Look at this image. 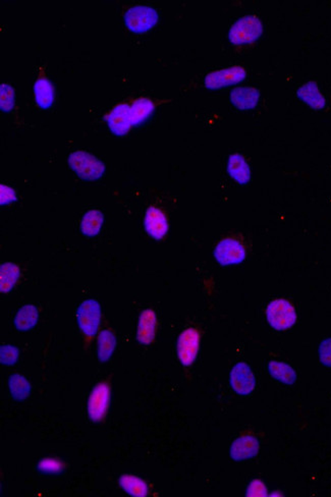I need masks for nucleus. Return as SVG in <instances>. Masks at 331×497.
I'll list each match as a JSON object with an SVG mask.
<instances>
[{
    "mask_svg": "<svg viewBox=\"0 0 331 497\" xmlns=\"http://www.w3.org/2000/svg\"><path fill=\"white\" fill-rule=\"evenodd\" d=\"M263 26L259 18L246 16L239 18L228 32V38L235 45L253 43L261 37Z\"/></svg>",
    "mask_w": 331,
    "mask_h": 497,
    "instance_id": "obj_1",
    "label": "nucleus"
},
{
    "mask_svg": "<svg viewBox=\"0 0 331 497\" xmlns=\"http://www.w3.org/2000/svg\"><path fill=\"white\" fill-rule=\"evenodd\" d=\"M68 164L79 177L88 181L100 179L105 173L103 162L84 151H76L70 154Z\"/></svg>",
    "mask_w": 331,
    "mask_h": 497,
    "instance_id": "obj_2",
    "label": "nucleus"
},
{
    "mask_svg": "<svg viewBox=\"0 0 331 497\" xmlns=\"http://www.w3.org/2000/svg\"><path fill=\"white\" fill-rule=\"evenodd\" d=\"M266 315L268 322L276 331H287L297 321L295 308L289 301L284 298L272 301L268 305Z\"/></svg>",
    "mask_w": 331,
    "mask_h": 497,
    "instance_id": "obj_3",
    "label": "nucleus"
},
{
    "mask_svg": "<svg viewBox=\"0 0 331 497\" xmlns=\"http://www.w3.org/2000/svg\"><path fill=\"white\" fill-rule=\"evenodd\" d=\"M129 30L134 33H145L151 30L158 22V14L154 8L137 5L130 8L124 16Z\"/></svg>",
    "mask_w": 331,
    "mask_h": 497,
    "instance_id": "obj_4",
    "label": "nucleus"
},
{
    "mask_svg": "<svg viewBox=\"0 0 331 497\" xmlns=\"http://www.w3.org/2000/svg\"><path fill=\"white\" fill-rule=\"evenodd\" d=\"M101 318V308L97 301L86 300L80 305L78 310V324L86 335L94 336L98 331Z\"/></svg>",
    "mask_w": 331,
    "mask_h": 497,
    "instance_id": "obj_5",
    "label": "nucleus"
},
{
    "mask_svg": "<svg viewBox=\"0 0 331 497\" xmlns=\"http://www.w3.org/2000/svg\"><path fill=\"white\" fill-rule=\"evenodd\" d=\"M247 76L245 68L241 66H232L224 70L215 71L206 76L205 86L208 89L215 90L228 87L243 82Z\"/></svg>",
    "mask_w": 331,
    "mask_h": 497,
    "instance_id": "obj_6",
    "label": "nucleus"
},
{
    "mask_svg": "<svg viewBox=\"0 0 331 497\" xmlns=\"http://www.w3.org/2000/svg\"><path fill=\"white\" fill-rule=\"evenodd\" d=\"M214 257L216 261L224 266L239 264L245 260L246 250L236 240H222L214 250Z\"/></svg>",
    "mask_w": 331,
    "mask_h": 497,
    "instance_id": "obj_7",
    "label": "nucleus"
},
{
    "mask_svg": "<svg viewBox=\"0 0 331 497\" xmlns=\"http://www.w3.org/2000/svg\"><path fill=\"white\" fill-rule=\"evenodd\" d=\"M230 385L239 396H248L256 385L255 376L249 365L237 363L230 372Z\"/></svg>",
    "mask_w": 331,
    "mask_h": 497,
    "instance_id": "obj_8",
    "label": "nucleus"
},
{
    "mask_svg": "<svg viewBox=\"0 0 331 497\" xmlns=\"http://www.w3.org/2000/svg\"><path fill=\"white\" fill-rule=\"evenodd\" d=\"M200 335L196 329H189L183 332L178 340V356L185 366L193 364L198 355Z\"/></svg>",
    "mask_w": 331,
    "mask_h": 497,
    "instance_id": "obj_9",
    "label": "nucleus"
},
{
    "mask_svg": "<svg viewBox=\"0 0 331 497\" xmlns=\"http://www.w3.org/2000/svg\"><path fill=\"white\" fill-rule=\"evenodd\" d=\"M106 123L114 135H127L132 127L131 106L124 103L116 106L112 112L106 116Z\"/></svg>",
    "mask_w": 331,
    "mask_h": 497,
    "instance_id": "obj_10",
    "label": "nucleus"
},
{
    "mask_svg": "<svg viewBox=\"0 0 331 497\" xmlns=\"http://www.w3.org/2000/svg\"><path fill=\"white\" fill-rule=\"evenodd\" d=\"M109 403V388L106 384L96 386L88 400V414L93 421H100L105 415Z\"/></svg>",
    "mask_w": 331,
    "mask_h": 497,
    "instance_id": "obj_11",
    "label": "nucleus"
},
{
    "mask_svg": "<svg viewBox=\"0 0 331 497\" xmlns=\"http://www.w3.org/2000/svg\"><path fill=\"white\" fill-rule=\"evenodd\" d=\"M146 231L155 240H161L168 231V222L166 215L159 209H148L145 215Z\"/></svg>",
    "mask_w": 331,
    "mask_h": 497,
    "instance_id": "obj_12",
    "label": "nucleus"
},
{
    "mask_svg": "<svg viewBox=\"0 0 331 497\" xmlns=\"http://www.w3.org/2000/svg\"><path fill=\"white\" fill-rule=\"evenodd\" d=\"M259 452V442L254 436L237 438L230 448V457L234 461H241L255 457Z\"/></svg>",
    "mask_w": 331,
    "mask_h": 497,
    "instance_id": "obj_13",
    "label": "nucleus"
},
{
    "mask_svg": "<svg viewBox=\"0 0 331 497\" xmlns=\"http://www.w3.org/2000/svg\"><path fill=\"white\" fill-rule=\"evenodd\" d=\"M259 98V92L251 87H237L230 94V101L239 110H254Z\"/></svg>",
    "mask_w": 331,
    "mask_h": 497,
    "instance_id": "obj_14",
    "label": "nucleus"
},
{
    "mask_svg": "<svg viewBox=\"0 0 331 497\" xmlns=\"http://www.w3.org/2000/svg\"><path fill=\"white\" fill-rule=\"evenodd\" d=\"M156 332V315L154 311L145 310L139 320L137 338L142 344H149L153 342Z\"/></svg>",
    "mask_w": 331,
    "mask_h": 497,
    "instance_id": "obj_15",
    "label": "nucleus"
},
{
    "mask_svg": "<svg viewBox=\"0 0 331 497\" xmlns=\"http://www.w3.org/2000/svg\"><path fill=\"white\" fill-rule=\"evenodd\" d=\"M228 171L230 177L239 185H247L251 179V169L247 162L239 154H233L228 160Z\"/></svg>",
    "mask_w": 331,
    "mask_h": 497,
    "instance_id": "obj_16",
    "label": "nucleus"
},
{
    "mask_svg": "<svg viewBox=\"0 0 331 497\" xmlns=\"http://www.w3.org/2000/svg\"><path fill=\"white\" fill-rule=\"evenodd\" d=\"M297 96L302 101L305 102L310 107L316 110H323L326 107V102L322 94L320 93L317 85L313 82H309L297 90Z\"/></svg>",
    "mask_w": 331,
    "mask_h": 497,
    "instance_id": "obj_17",
    "label": "nucleus"
},
{
    "mask_svg": "<svg viewBox=\"0 0 331 497\" xmlns=\"http://www.w3.org/2000/svg\"><path fill=\"white\" fill-rule=\"evenodd\" d=\"M34 95L36 103L43 110H47L54 102V89L48 79H38L34 85Z\"/></svg>",
    "mask_w": 331,
    "mask_h": 497,
    "instance_id": "obj_18",
    "label": "nucleus"
},
{
    "mask_svg": "<svg viewBox=\"0 0 331 497\" xmlns=\"http://www.w3.org/2000/svg\"><path fill=\"white\" fill-rule=\"evenodd\" d=\"M39 312L33 305H26L16 313L14 325L20 331H28L38 322Z\"/></svg>",
    "mask_w": 331,
    "mask_h": 497,
    "instance_id": "obj_19",
    "label": "nucleus"
},
{
    "mask_svg": "<svg viewBox=\"0 0 331 497\" xmlns=\"http://www.w3.org/2000/svg\"><path fill=\"white\" fill-rule=\"evenodd\" d=\"M155 106L152 103L151 100L138 99L131 106V118H132V125L143 124L148 120L150 116L154 112Z\"/></svg>",
    "mask_w": 331,
    "mask_h": 497,
    "instance_id": "obj_20",
    "label": "nucleus"
},
{
    "mask_svg": "<svg viewBox=\"0 0 331 497\" xmlns=\"http://www.w3.org/2000/svg\"><path fill=\"white\" fill-rule=\"evenodd\" d=\"M103 222V214L99 210H90L83 217L81 229L87 237H95L101 229Z\"/></svg>",
    "mask_w": 331,
    "mask_h": 497,
    "instance_id": "obj_21",
    "label": "nucleus"
},
{
    "mask_svg": "<svg viewBox=\"0 0 331 497\" xmlns=\"http://www.w3.org/2000/svg\"><path fill=\"white\" fill-rule=\"evenodd\" d=\"M268 370H269L272 377L276 378V380L282 382V383L293 384L297 380V374H295V370L285 363L272 361L268 364Z\"/></svg>",
    "mask_w": 331,
    "mask_h": 497,
    "instance_id": "obj_22",
    "label": "nucleus"
},
{
    "mask_svg": "<svg viewBox=\"0 0 331 497\" xmlns=\"http://www.w3.org/2000/svg\"><path fill=\"white\" fill-rule=\"evenodd\" d=\"M8 386L12 398L18 400H23L28 398L31 392V384L24 376L14 374L10 376L8 380Z\"/></svg>",
    "mask_w": 331,
    "mask_h": 497,
    "instance_id": "obj_23",
    "label": "nucleus"
},
{
    "mask_svg": "<svg viewBox=\"0 0 331 497\" xmlns=\"http://www.w3.org/2000/svg\"><path fill=\"white\" fill-rule=\"evenodd\" d=\"M116 342L114 333L109 331H104L98 337V358L101 362L109 360L116 348Z\"/></svg>",
    "mask_w": 331,
    "mask_h": 497,
    "instance_id": "obj_24",
    "label": "nucleus"
},
{
    "mask_svg": "<svg viewBox=\"0 0 331 497\" xmlns=\"http://www.w3.org/2000/svg\"><path fill=\"white\" fill-rule=\"evenodd\" d=\"M120 484L131 496L141 497L147 496V485L140 478L132 475H124L120 477Z\"/></svg>",
    "mask_w": 331,
    "mask_h": 497,
    "instance_id": "obj_25",
    "label": "nucleus"
},
{
    "mask_svg": "<svg viewBox=\"0 0 331 497\" xmlns=\"http://www.w3.org/2000/svg\"><path fill=\"white\" fill-rule=\"evenodd\" d=\"M20 277L18 267L14 263H4L1 266V292H8L14 288Z\"/></svg>",
    "mask_w": 331,
    "mask_h": 497,
    "instance_id": "obj_26",
    "label": "nucleus"
},
{
    "mask_svg": "<svg viewBox=\"0 0 331 497\" xmlns=\"http://www.w3.org/2000/svg\"><path fill=\"white\" fill-rule=\"evenodd\" d=\"M16 102L14 90L10 85L3 84L0 87V107L2 112H10L14 108Z\"/></svg>",
    "mask_w": 331,
    "mask_h": 497,
    "instance_id": "obj_27",
    "label": "nucleus"
},
{
    "mask_svg": "<svg viewBox=\"0 0 331 497\" xmlns=\"http://www.w3.org/2000/svg\"><path fill=\"white\" fill-rule=\"evenodd\" d=\"M38 469L44 473L57 474L64 471V465L58 459H44L39 463Z\"/></svg>",
    "mask_w": 331,
    "mask_h": 497,
    "instance_id": "obj_28",
    "label": "nucleus"
},
{
    "mask_svg": "<svg viewBox=\"0 0 331 497\" xmlns=\"http://www.w3.org/2000/svg\"><path fill=\"white\" fill-rule=\"evenodd\" d=\"M0 358H1L2 364H14L18 358V350L12 346H2L1 353H0Z\"/></svg>",
    "mask_w": 331,
    "mask_h": 497,
    "instance_id": "obj_29",
    "label": "nucleus"
},
{
    "mask_svg": "<svg viewBox=\"0 0 331 497\" xmlns=\"http://www.w3.org/2000/svg\"><path fill=\"white\" fill-rule=\"evenodd\" d=\"M318 354H319L320 362L324 366L331 367V337L321 342Z\"/></svg>",
    "mask_w": 331,
    "mask_h": 497,
    "instance_id": "obj_30",
    "label": "nucleus"
},
{
    "mask_svg": "<svg viewBox=\"0 0 331 497\" xmlns=\"http://www.w3.org/2000/svg\"><path fill=\"white\" fill-rule=\"evenodd\" d=\"M267 489L263 482L260 480H253L247 489V496H267Z\"/></svg>",
    "mask_w": 331,
    "mask_h": 497,
    "instance_id": "obj_31",
    "label": "nucleus"
},
{
    "mask_svg": "<svg viewBox=\"0 0 331 497\" xmlns=\"http://www.w3.org/2000/svg\"><path fill=\"white\" fill-rule=\"evenodd\" d=\"M16 200V192L8 186L1 185V187H0V203H1V205H8V204L12 203Z\"/></svg>",
    "mask_w": 331,
    "mask_h": 497,
    "instance_id": "obj_32",
    "label": "nucleus"
}]
</instances>
